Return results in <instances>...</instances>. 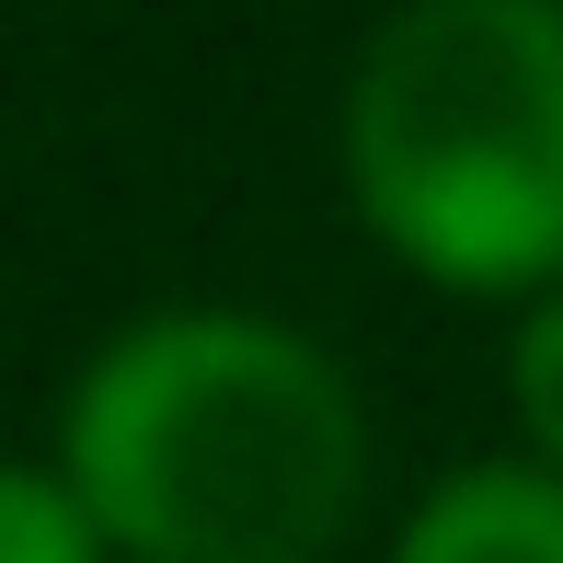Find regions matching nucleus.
Here are the masks:
<instances>
[{"mask_svg":"<svg viewBox=\"0 0 563 563\" xmlns=\"http://www.w3.org/2000/svg\"><path fill=\"white\" fill-rule=\"evenodd\" d=\"M58 472L115 563H322L368 506V402L322 334L173 299L69 368Z\"/></svg>","mask_w":563,"mask_h":563,"instance_id":"obj_1","label":"nucleus"},{"mask_svg":"<svg viewBox=\"0 0 563 563\" xmlns=\"http://www.w3.org/2000/svg\"><path fill=\"white\" fill-rule=\"evenodd\" d=\"M345 208L438 299L563 288V0H391L334 104Z\"/></svg>","mask_w":563,"mask_h":563,"instance_id":"obj_2","label":"nucleus"},{"mask_svg":"<svg viewBox=\"0 0 563 563\" xmlns=\"http://www.w3.org/2000/svg\"><path fill=\"white\" fill-rule=\"evenodd\" d=\"M391 563H563V472L541 460H460L391 529Z\"/></svg>","mask_w":563,"mask_h":563,"instance_id":"obj_3","label":"nucleus"},{"mask_svg":"<svg viewBox=\"0 0 563 563\" xmlns=\"http://www.w3.org/2000/svg\"><path fill=\"white\" fill-rule=\"evenodd\" d=\"M0 563H115L58 460H0Z\"/></svg>","mask_w":563,"mask_h":563,"instance_id":"obj_4","label":"nucleus"},{"mask_svg":"<svg viewBox=\"0 0 563 563\" xmlns=\"http://www.w3.org/2000/svg\"><path fill=\"white\" fill-rule=\"evenodd\" d=\"M506 415H518V438L541 472H563V288L529 299L518 345H506Z\"/></svg>","mask_w":563,"mask_h":563,"instance_id":"obj_5","label":"nucleus"}]
</instances>
